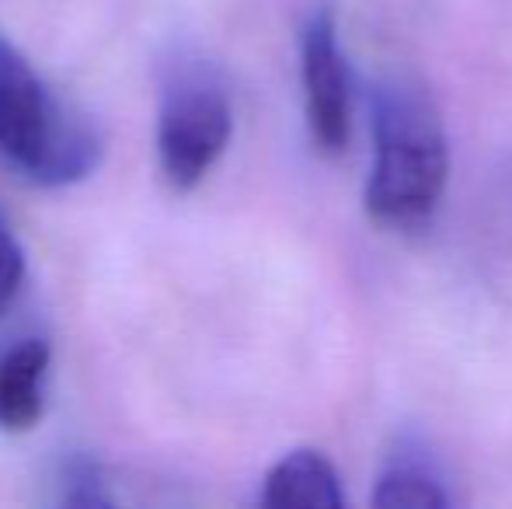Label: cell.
<instances>
[{
	"mask_svg": "<svg viewBox=\"0 0 512 509\" xmlns=\"http://www.w3.org/2000/svg\"><path fill=\"white\" fill-rule=\"evenodd\" d=\"M373 140L366 213L380 224H422L446 185V136L436 109L405 84H384L373 95Z\"/></svg>",
	"mask_w": 512,
	"mask_h": 509,
	"instance_id": "1",
	"label": "cell"
},
{
	"mask_svg": "<svg viewBox=\"0 0 512 509\" xmlns=\"http://www.w3.org/2000/svg\"><path fill=\"white\" fill-rule=\"evenodd\" d=\"M0 157L39 185L84 178L102 157L95 129L63 116L28 60L0 32Z\"/></svg>",
	"mask_w": 512,
	"mask_h": 509,
	"instance_id": "2",
	"label": "cell"
},
{
	"mask_svg": "<svg viewBox=\"0 0 512 509\" xmlns=\"http://www.w3.org/2000/svg\"><path fill=\"white\" fill-rule=\"evenodd\" d=\"M230 105L213 81L185 74L164 91L161 123H157V157L164 182L178 192L196 189L216 164L230 140Z\"/></svg>",
	"mask_w": 512,
	"mask_h": 509,
	"instance_id": "3",
	"label": "cell"
},
{
	"mask_svg": "<svg viewBox=\"0 0 512 509\" xmlns=\"http://www.w3.org/2000/svg\"><path fill=\"white\" fill-rule=\"evenodd\" d=\"M304 91L310 136L324 154H342L349 143L352 102L349 70H345V56L335 42L331 14H317L304 32Z\"/></svg>",
	"mask_w": 512,
	"mask_h": 509,
	"instance_id": "4",
	"label": "cell"
},
{
	"mask_svg": "<svg viewBox=\"0 0 512 509\" xmlns=\"http://www.w3.org/2000/svg\"><path fill=\"white\" fill-rule=\"evenodd\" d=\"M262 503L276 509H338L345 496L328 457L317 450H293L269 471Z\"/></svg>",
	"mask_w": 512,
	"mask_h": 509,
	"instance_id": "5",
	"label": "cell"
},
{
	"mask_svg": "<svg viewBox=\"0 0 512 509\" xmlns=\"http://www.w3.org/2000/svg\"><path fill=\"white\" fill-rule=\"evenodd\" d=\"M49 367V346L42 339L18 342L0 360V429L28 433L42 419V377Z\"/></svg>",
	"mask_w": 512,
	"mask_h": 509,
	"instance_id": "6",
	"label": "cell"
},
{
	"mask_svg": "<svg viewBox=\"0 0 512 509\" xmlns=\"http://www.w3.org/2000/svg\"><path fill=\"white\" fill-rule=\"evenodd\" d=\"M373 506L380 509H439L446 506V496L429 475L415 468H391L377 482Z\"/></svg>",
	"mask_w": 512,
	"mask_h": 509,
	"instance_id": "7",
	"label": "cell"
},
{
	"mask_svg": "<svg viewBox=\"0 0 512 509\" xmlns=\"http://www.w3.org/2000/svg\"><path fill=\"white\" fill-rule=\"evenodd\" d=\"M21 283H25V252H21V245L14 241L7 220L0 217V314L14 304Z\"/></svg>",
	"mask_w": 512,
	"mask_h": 509,
	"instance_id": "8",
	"label": "cell"
},
{
	"mask_svg": "<svg viewBox=\"0 0 512 509\" xmlns=\"http://www.w3.org/2000/svg\"><path fill=\"white\" fill-rule=\"evenodd\" d=\"M67 485H70V492H67L70 506H102V503H108V496L98 489L95 468H88V464H77V468L70 471Z\"/></svg>",
	"mask_w": 512,
	"mask_h": 509,
	"instance_id": "9",
	"label": "cell"
}]
</instances>
